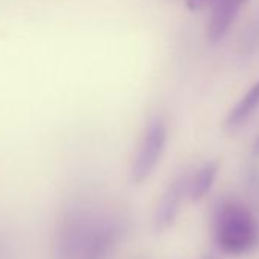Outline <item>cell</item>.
Returning a JSON list of instances; mask_svg holds the SVG:
<instances>
[{"label":"cell","mask_w":259,"mask_h":259,"mask_svg":"<svg viewBox=\"0 0 259 259\" xmlns=\"http://www.w3.org/2000/svg\"><path fill=\"white\" fill-rule=\"evenodd\" d=\"M213 238L224 253L242 254L259 244V224L245 204L227 200L213 212Z\"/></svg>","instance_id":"1"},{"label":"cell","mask_w":259,"mask_h":259,"mask_svg":"<svg viewBox=\"0 0 259 259\" xmlns=\"http://www.w3.org/2000/svg\"><path fill=\"white\" fill-rule=\"evenodd\" d=\"M247 0H218L213 5V11L209 20L207 37L212 43L220 41L230 29L238 11L244 7Z\"/></svg>","instance_id":"6"},{"label":"cell","mask_w":259,"mask_h":259,"mask_svg":"<svg viewBox=\"0 0 259 259\" xmlns=\"http://www.w3.org/2000/svg\"><path fill=\"white\" fill-rule=\"evenodd\" d=\"M257 107H259V81L244 95V98L230 111L229 117L226 119V128L229 130L238 128L253 114V111Z\"/></svg>","instance_id":"7"},{"label":"cell","mask_w":259,"mask_h":259,"mask_svg":"<svg viewBox=\"0 0 259 259\" xmlns=\"http://www.w3.org/2000/svg\"><path fill=\"white\" fill-rule=\"evenodd\" d=\"M218 172V163L217 162H207L206 165H203L197 174L189 180L188 185V194L194 201L201 200L212 188L215 177Z\"/></svg>","instance_id":"8"},{"label":"cell","mask_w":259,"mask_h":259,"mask_svg":"<svg viewBox=\"0 0 259 259\" xmlns=\"http://www.w3.org/2000/svg\"><path fill=\"white\" fill-rule=\"evenodd\" d=\"M93 217V212L78 206L61 215L54 244L55 259H79Z\"/></svg>","instance_id":"4"},{"label":"cell","mask_w":259,"mask_h":259,"mask_svg":"<svg viewBox=\"0 0 259 259\" xmlns=\"http://www.w3.org/2000/svg\"><path fill=\"white\" fill-rule=\"evenodd\" d=\"M253 154H254L256 157H259V138L256 139V142H254V145H253Z\"/></svg>","instance_id":"10"},{"label":"cell","mask_w":259,"mask_h":259,"mask_svg":"<svg viewBox=\"0 0 259 259\" xmlns=\"http://www.w3.org/2000/svg\"><path fill=\"white\" fill-rule=\"evenodd\" d=\"M188 185H189V179L186 176H182V177H177L166 188L154 213L156 232H165L176 223L183 197L185 194H188Z\"/></svg>","instance_id":"5"},{"label":"cell","mask_w":259,"mask_h":259,"mask_svg":"<svg viewBox=\"0 0 259 259\" xmlns=\"http://www.w3.org/2000/svg\"><path fill=\"white\" fill-rule=\"evenodd\" d=\"M128 224L120 215L95 213L79 259H108L126 236Z\"/></svg>","instance_id":"3"},{"label":"cell","mask_w":259,"mask_h":259,"mask_svg":"<svg viewBox=\"0 0 259 259\" xmlns=\"http://www.w3.org/2000/svg\"><path fill=\"white\" fill-rule=\"evenodd\" d=\"M201 259H215V257H213L212 254H206V256H203Z\"/></svg>","instance_id":"11"},{"label":"cell","mask_w":259,"mask_h":259,"mask_svg":"<svg viewBox=\"0 0 259 259\" xmlns=\"http://www.w3.org/2000/svg\"><path fill=\"white\" fill-rule=\"evenodd\" d=\"M215 2H218V0H186V5L191 11H200L210 5H215Z\"/></svg>","instance_id":"9"},{"label":"cell","mask_w":259,"mask_h":259,"mask_svg":"<svg viewBox=\"0 0 259 259\" xmlns=\"http://www.w3.org/2000/svg\"><path fill=\"white\" fill-rule=\"evenodd\" d=\"M168 141V128L163 119L153 117L148 120L138 151L130 168V179L135 185L147 182L159 166Z\"/></svg>","instance_id":"2"}]
</instances>
